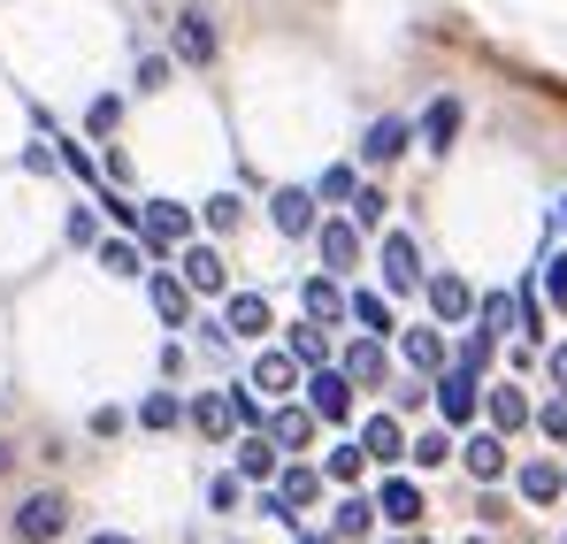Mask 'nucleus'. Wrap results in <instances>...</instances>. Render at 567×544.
Returning <instances> with one entry per match:
<instances>
[{"label": "nucleus", "instance_id": "6e6552de", "mask_svg": "<svg viewBox=\"0 0 567 544\" xmlns=\"http://www.w3.org/2000/svg\"><path fill=\"white\" fill-rule=\"evenodd\" d=\"M269 322H277V315H269L261 291H230V299H223V330H230V338H261Z\"/></svg>", "mask_w": 567, "mask_h": 544}, {"label": "nucleus", "instance_id": "f3484780", "mask_svg": "<svg viewBox=\"0 0 567 544\" xmlns=\"http://www.w3.org/2000/svg\"><path fill=\"white\" fill-rule=\"evenodd\" d=\"M185 230H192V215L177 199H146V238L154 246H185Z\"/></svg>", "mask_w": 567, "mask_h": 544}, {"label": "nucleus", "instance_id": "09e8293b", "mask_svg": "<svg viewBox=\"0 0 567 544\" xmlns=\"http://www.w3.org/2000/svg\"><path fill=\"white\" fill-rule=\"evenodd\" d=\"M0 468H8V445H0Z\"/></svg>", "mask_w": 567, "mask_h": 544}, {"label": "nucleus", "instance_id": "bb28decb", "mask_svg": "<svg viewBox=\"0 0 567 544\" xmlns=\"http://www.w3.org/2000/svg\"><path fill=\"white\" fill-rule=\"evenodd\" d=\"M146 291H154V307H162V322H185V315H192V284H185V276H154Z\"/></svg>", "mask_w": 567, "mask_h": 544}, {"label": "nucleus", "instance_id": "c85d7f7f", "mask_svg": "<svg viewBox=\"0 0 567 544\" xmlns=\"http://www.w3.org/2000/svg\"><path fill=\"white\" fill-rule=\"evenodd\" d=\"M192 422H199V438H230V422H238V414H230V391H223V399H199Z\"/></svg>", "mask_w": 567, "mask_h": 544}, {"label": "nucleus", "instance_id": "e433bc0d", "mask_svg": "<svg viewBox=\"0 0 567 544\" xmlns=\"http://www.w3.org/2000/svg\"><path fill=\"white\" fill-rule=\"evenodd\" d=\"M537 430H545L553 445H567V391L553 399V407H537Z\"/></svg>", "mask_w": 567, "mask_h": 544}, {"label": "nucleus", "instance_id": "0eeeda50", "mask_svg": "<svg viewBox=\"0 0 567 544\" xmlns=\"http://www.w3.org/2000/svg\"><path fill=\"white\" fill-rule=\"evenodd\" d=\"M383 284H391V291H414V284H422V254H414L406 230H383Z\"/></svg>", "mask_w": 567, "mask_h": 544}, {"label": "nucleus", "instance_id": "7ed1b4c3", "mask_svg": "<svg viewBox=\"0 0 567 544\" xmlns=\"http://www.w3.org/2000/svg\"><path fill=\"white\" fill-rule=\"evenodd\" d=\"M353 391H361V383H353L346 368H315V376H307V407H315L322 422H346V414H353Z\"/></svg>", "mask_w": 567, "mask_h": 544}, {"label": "nucleus", "instance_id": "a19ab883", "mask_svg": "<svg viewBox=\"0 0 567 544\" xmlns=\"http://www.w3.org/2000/svg\"><path fill=\"white\" fill-rule=\"evenodd\" d=\"M545 291H553V307H567V254L545 261Z\"/></svg>", "mask_w": 567, "mask_h": 544}, {"label": "nucleus", "instance_id": "7c9ffc66", "mask_svg": "<svg viewBox=\"0 0 567 544\" xmlns=\"http://www.w3.org/2000/svg\"><path fill=\"white\" fill-rule=\"evenodd\" d=\"M291 353H299L307 368H330V338H322L315 322H299V330H291Z\"/></svg>", "mask_w": 567, "mask_h": 544}, {"label": "nucleus", "instance_id": "4468645a", "mask_svg": "<svg viewBox=\"0 0 567 544\" xmlns=\"http://www.w3.org/2000/svg\"><path fill=\"white\" fill-rule=\"evenodd\" d=\"M315 407H284V414H269V438H277V453H299V445H315Z\"/></svg>", "mask_w": 567, "mask_h": 544}, {"label": "nucleus", "instance_id": "a18cd8bd", "mask_svg": "<svg viewBox=\"0 0 567 544\" xmlns=\"http://www.w3.org/2000/svg\"><path fill=\"white\" fill-rule=\"evenodd\" d=\"M553 383L567 391V346H553Z\"/></svg>", "mask_w": 567, "mask_h": 544}, {"label": "nucleus", "instance_id": "f8f14e48", "mask_svg": "<svg viewBox=\"0 0 567 544\" xmlns=\"http://www.w3.org/2000/svg\"><path fill=\"white\" fill-rule=\"evenodd\" d=\"M406 445H414V438H406V430H399L391 414H377V422H361V453L377 460V468H391V460H406Z\"/></svg>", "mask_w": 567, "mask_h": 544}, {"label": "nucleus", "instance_id": "a878e982", "mask_svg": "<svg viewBox=\"0 0 567 544\" xmlns=\"http://www.w3.org/2000/svg\"><path fill=\"white\" fill-rule=\"evenodd\" d=\"M399 353H406L414 368H437V361H445V330H437V322H422V330H406V338H399Z\"/></svg>", "mask_w": 567, "mask_h": 544}, {"label": "nucleus", "instance_id": "2eb2a0df", "mask_svg": "<svg viewBox=\"0 0 567 544\" xmlns=\"http://www.w3.org/2000/svg\"><path fill=\"white\" fill-rule=\"evenodd\" d=\"M475 322H483L491 338L522 330V291H483V299H475Z\"/></svg>", "mask_w": 567, "mask_h": 544}, {"label": "nucleus", "instance_id": "39448f33", "mask_svg": "<svg viewBox=\"0 0 567 544\" xmlns=\"http://www.w3.org/2000/svg\"><path fill=\"white\" fill-rule=\"evenodd\" d=\"M315 499H322V468H307V460H299V468H284V483H277V522H299Z\"/></svg>", "mask_w": 567, "mask_h": 544}, {"label": "nucleus", "instance_id": "ea45409f", "mask_svg": "<svg viewBox=\"0 0 567 544\" xmlns=\"http://www.w3.org/2000/svg\"><path fill=\"white\" fill-rule=\"evenodd\" d=\"M461 368H475V376H483V368H491V330H475L468 346H461Z\"/></svg>", "mask_w": 567, "mask_h": 544}, {"label": "nucleus", "instance_id": "72a5a7b5", "mask_svg": "<svg viewBox=\"0 0 567 544\" xmlns=\"http://www.w3.org/2000/svg\"><path fill=\"white\" fill-rule=\"evenodd\" d=\"M445 453H453V445H445V430H430V438H414V445H406V460H414V468H437Z\"/></svg>", "mask_w": 567, "mask_h": 544}, {"label": "nucleus", "instance_id": "423d86ee", "mask_svg": "<svg viewBox=\"0 0 567 544\" xmlns=\"http://www.w3.org/2000/svg\"><path fill=\"white\" fill-rule=\"evenodd\" d=\"M353 261H361V223H353V215H330V223H322V269L346 276Z\"/></svg>", "mask_w": 567, "mask_h": 544}, {"label": "nucleus", "instance_id": "473e14b6", "mask_svg": "<svg viewBox=\"0 0 567 544\" xmlns=\"http://www.w3.org/2000/svg\"><path fill=\"white\" fill-rule=\"evenodd\" d=\"M353 223H361V230H377V223H383V192H377V184L353 192Z\"/></svg>", "mask_w": 567, "mask_h": 544}, {"label": "nucleus", "instance_id": "5701e85b", "mask_svg": "<svg viewBox=\"0 0 567 544\" xmlns=\"http://www.w3.org/2000/svg\"><path fill=\"white\" fill-rule=\"evenodd\" d=\"M453 131H461V100H430V115H422V146H453Z\"/></svg>", "mask_w": 567, "mask_h": 544}, {"label": "nucleus", "instance_id": "79ce46f5", "mask_svg": "<svg viewBox=\"0 0 567 544\" xmlns=\"http://www.w3.org/2000/svg\"><path fill=\"white\" fill-rule=\"evenodd\" d=\"M169 85V62H162V54H154V62H138V92H162Z\"/></svg>", "mask_w": 567, "mask_h": 544}, {"label": "nucleus", "instance_id": "b1692460", "mask_svg": "<svg viewBox=\"0 0 567 544\" xmlns=\"http://www.w3.org/2000/svg\"><path fill=\"white\" fill-rule=\"evenodd\" d=\"M299 299H307V315H315V322H338V315H346V291L330 284V269L307 276V291H299Z\"/></svg>", "mask_w": 567, "mask_h": 544}, {"label": "nucleus", "instance_id": "37998d69", "mask_svg": "<svg viewBox=\"0 0 567 544\" xmlns=\"http://www.w3.org/2000/svg\"><path fill=\"white\" fill-rule=\"evenodd\" d=\"M315 199H353V170H330V177H322V192H315Z\"/></svg>", "mask_w": 567, "mask_h": 544}, {"label": "nucleus", "instance_id": "20e7f679", "mask_svg": "<svg viewBox=\"0 0 567 544\" xmlns=\"http://www.w3.org/2000/svg\"><path fill=\"white\" fill-rule=\"evenodd\" d=\"M269 223H277L284 238H307V230H315V192H307V184L269 192Z\"/></svg>", "mask_w": 567, "mask_h": 544}, {"label": "nucleus", "instance_id": "ddd939ff", "mask_svg": "<svg viewBox=\"0 0 567 544\" xmlns=\"http://www.w3.org/2000/svg\"><path fill=\"white\" fill-rule=\"evenodd\" d=\"M338 368H346L361 391H383V376H391V353H383V338H361V346H353V353H346Z\"/></svg>", "mask_w": 567, "mask_h": 544}, {"label": "nucleus", "instance_id": "1a4fd4ad", "mask_svg": "<svg viewBox=\"0 0 567 544\" xmlns=\"http://www.w3.org/2000/svg\"><path fill=\"white\" fill-rule=\"evenodd\" d=\"M483 414H491V430H498V438H514L522 422H537V407H529L514 383H491V391H483Z\"/></svg>", "mask_w": 567, "mask_h": 544}, {"label": "nucleus", "instance_id": "a211bd4d", "mask_svg": "<svg viewBox=\"0 0 567 544\" xmlns=\"http://www.w3.org/2000/svg\"><path fill=\"white\" fill-rule=\"evenodd\" d=\"M461 460H468L475 483H498V475H506V438H498V430H491V438H468V445H461Z\"/></svg>", "mask_w": 567, "mask_h": 544}, {"label": "nucleus", "instance_id": "412c9836", "mask_svg": "<svg viewBox=\"0 0 567 544\" xmlns=\"http://www.w3.org/2000/svg\"><path fill=\"white\" fill-rule=\"evenodd\" d=\"M177 54H185V62H207V54H215V23H207L199 8L177 16Z\"/></svg>", "mask_w": 567, "mask_h": 544}, {"label": "nucleus", "instance_id": "58836bf2", "mask_svg": "<svg viewBox=\"0 0 567 544\" xmlns=\"http://www.w3.org/2000/svg\"><path fill=\"white\" fill-rule=\"evenodd\" d=\"M238 483H246V475H215V483H207V506L230 514V506H238Z\"/></svg>", "mask_w": 567, "mask_h": 544}, {"label": "nucleus", "instance_id": "9b49d317", "mask_svg": "<svg viewBox=\"0 0 567 544\" xmlns=\"http://www.w3.org/2000/svg\"><path fill=\"white\" fill-rule=\"evenodd\" d=\"M185 284L199 299H230V276H223V254H207V246H185Z\"/></svg>", "mask_w": 567, "mask_h": 544}, {"label": "nucleus", "instance_id": "f257e3e1", "mask_svg": "<svg viewBox=\"0 0 567 544\" xmlns=\"http://www.w3.org/2000/svg\"><path fill=\"white\" fill-rule=\"evenodd\" d=\"M62 530H70V499L62 491H39V499L16 506V544H54Z\"/></svg>", "mask_w": 567, "mask_h": 544}, {"label": "nucleus", "instance_id": "c03bdc74", "mask_svg": "<svg viewBox=\"0 0 567 544\" xmlns=\"http://www.w3.org/2000/svg\"><path fill=\"white\" fill-rule=\"evenodd\" d=\"M70 246H93V207H70Z\"/></svg>", "mask_w": 567, "mask_h": 544}, {"label": "nucleus", "instance_id": "9d476101", "mask_svg": "<svg viewBox=\"0 0 567 544\" xmlns=\"http://www.w3.org/2000/svg\"><path fill=\"white\" fill-rule=\"evenodd\" d=\"M422 291H430V315H437V322H475V291L461 276H430Z\"/></svg>", "mask_w": 567, "mask_h": 544}, {"label": "nucleus", "instance_id": "cd10ccee", "mask_svg": "<svg viewBox=\"0 0 567 544\" xmlns=\"http://www.w3.org/2000/svg\"><path fill=\"white\" fill-rule=\"evenodd\" d=\"M291 368H299V353H291V346H284V353H261V368H254V383H261V391L277 399V391H291Z\"/></svg>", "mask_w": 567, "mask_h": 544}, {"label": "nucleus", "instance_id": "8fccbe9b", "mask_svg": "<svg viewBox=\"0 0 567 544\" xmlns=\"http://www.w3.org/2000/svg\"><path fill=\"white\" fill-rule=\"evenodd\" d=\"M560 223H567V199H560Z\"/></svg>", "mask_w": 567, "mask_h": 544}, {"label": "nucleus", "instance_id": "49530a36", "mask_svg": "<svg viewBox=\"0 0 567 544\" xmlns=\"http://www.w3.org/2000/svg\"><path fill=\"white\" fill-rule=\"evenodd\" d=\"M299 544H338V530H299Z\"/></svg>", "mask_w": 567, "mask_h": 544}, {"label": "nucleus", "instance_id": "f03ea898", "mask_svg": "<svg viewBox=\"0 0 567 544\" xmlns=\"http://www.w3.org/2000/svg\"><path fill=\"white\" fill-rule=\"evenodd\" d=\"M475 407H483V376H475V368H445V376H437V414H445V430H461Z\"/></svg>", "mask_w": 567, "mask_h": 544}, {"label": "nucleus", "instance_id": "c756f323", "mask_svg": "<svg viewBox=\"0 0 567 544\" xmlns=\"http://www.w3.org/2000/svg\"><path fill=\"white\" fill-rule=\"evenodd\" d=\"M330 530H338V537H369V530H377V499H346Z\"/></svg>", "mask_w": 567, "mask_h": 544}, {"label": "nucleus", "instance_id": "393cba45", "mask_svg": "<svg viewBox=\"0 0 567 544\" xmlns=\"http://www.w3.org/2000/svg\"><path fill=\"white\" fill-rule=\"evenodd\" d=\"M560 491H567V475L553 468V460H529V468H522V499H537V506H553Z\"/></svg>", "mask_w": 567, "mask_h": 544}, {"label": "nucleus", "instance_id": "dca6fc26", "mask_svg": "<svg viewBox=\"0 0 567 544\" xmlns=\"http://www.w3.org/2000/svg\"><path fill=\"white\" fill-rule=\"evenodd\" d=\"M383 522H391V530H414V522H422V491H414V483H406V475H391V483H383Z\"/></svg>", "mask_w": 567, "mask_h": 544}, {"label": "nucleus", "instance_id": "2f4dec72", "mask_svg": "<svg viewBox=\"0 0 567 544\" xmlns=\"http://www.w3.org/2000/svg\"><path fill=\"white\" fill-rule=\"evenodd\" d=\"M100 269H107V276H138V269H146V254H138L131 238H115V246H100Z\"/></svg>", "mask_w": 567, "mask_h": 544}, {"label": "nucleus", "instance_id": "6ab92c4d", "mask_svg": "<svg viewBox=\"0 0 567 544\" xmlns=\"http://www.w3.org/2000/svg\"><path fill=\"white\" fill-rule=\"evenodd\" d=\"M406 146H414V131H406L399 115H383V123H369V138H361V154H369V162H399Z\"/></svg>", "mask_w": 567, "mask_h": 544}, {"label": "nucleus", "instance_id": "de8ad7c7", "mask_svg": "<svg viewBox=\"0 0 567 544\" xmlns=\"http://www.w3.org/2000/svg\"><path fill=\"white\" fill-rule=\"evenodd\" d=\"M93 544H131V537H115V530H107V537H93Z\"/></svg>", "mask_w": 567, "mask_h": 544}, {"label": "nucleus", "instance_id": "aec40b11", "mask_svg": "<svg viewBox=\"0 0 567 544\" xmlns=\"http://www.w3.org/2000/svg\"><path fill=\"white\" fill-rule=\"evenodd\" d=\"M238 475H246V483H269V475H277V438H269V430H254V438L238 445Z\"/></svg>", "mask_w": 567, "mask_h": 544}, {"label": "nucleus", "instance_id": "4c0bfd02", "mask_svg": "<svg viewBox=\"0 0 567 544\" xmlns=\"http://www.w3.org/2000/svg\"><path fill=\"white\" fill-rule=\"evenodd\" d=\"M361 468H369V453H361V445H338V453H330V475H338V483H353Z\"/></svg>", "mask_w": 567, "mask_h": 544}, {"label": "nucleus", "instance_id": "4be33fe9", "mask_svg": "<svg viewBox=\"0 0 567 544\" xmlns=\"http://www.w3.org/2000/svg\"><path fill=\"white\" fill-rule=\"evenodd\" d=\"M346 315H353L369 338H391V299H383V291H353V299H346Z\"/></svg>", "mask_w": 567, "mask_h": 544}, {"label": "nucleus", "instance_id": "c9c22d12", "mask_svg": "<svg viewBox=\"0 0 567 544\" xmlns=\"http://www.w3.org/2000/svg\"><path fill=\"white\" fill-rule=\"evenodd\" d=\"M230 414H238V422H254V430H269V414H261V399H254L246 383H230Z\"/></svg>", "mask_w": 567, "mask_h": 544}, {"label": "nucleus", "instance_id": "f704fd0d", "mask_svg": "<svg viewBox=\"0 0 567 544\" xmlns=\"http://www.w3.org/2000/svg\"><path fill=\"white\" fill-rule=\"evenodd\" d=\"M138 422H146V430H169V422H177V399H169V391H154V399L138 407Z\"/></svg>", "mask_w": 567, "mask_h": 544}]
</instances>
